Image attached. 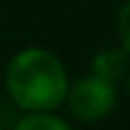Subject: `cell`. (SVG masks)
Masks as SVG:
<instances>
[{
	"label": "cell",
	"mask_w": 130,
	"mask_h": 130,
	"mask_svg": "<svg viewBox=\"0 0 130 130\" xmlns=\"http://www.w3.org/2000/svg\"><path fill=\"white\" fill-rule=\"evenodd\" d=\"M7 89L23 110H53L62 105L66 96V71L62 62L46 50H23L7 69Z\"/></svg>",
	"instance_id": "1"
},
{
	"label": "cell",
	"mask_w": 130,
	"mask_h": 130,
	"mask_svg": "<svg viewBox=\"0 0 130 130\" xmlns=\"http://www.w3.org/2000/svg\"><path fill=\"white\" fill-rule=\"evenodd\" d=\"M114 101H117V96H114L112 85L96 75L80 78L69 94V107H71L73 117H78L80 121L105 119L112 112Z\"/></svg>",
	"instance_id": "2"
},
{
	"label": "cell",
	"mask_w": 130,
	"mask_h": 130,
	"mask_svg": "<svg viewBox=\"0 0 130 130\" xmlns=\"http://www.w3.org/2000/svg\"><path fill=\"white\" fill-rule=\"evenodd\" d=\"M126 71H128V53L126 50L110 48V50H103L101 55H96V59H94V75L110 85L121 80L126 75Z\"/></svg>",
	"instance_id": "3"
},
{
	"label": "cell",
	"mask_w": 130,
	"mask_h": 130,
	"mask_svg": "<svg viewBox=\"0 0 130 130\" xmlns=\"http://www.w3.org/2000/svg\"><path fill=\"white\" fill-rule=\"evenodd\" d=\"M16 130H71L64 121L55 119V117H48V114H34V117H27L18 123Z\"/></svg>",
	"instance_id": "4"
},
{
	"label": "cell",
	"mask_w": 130,
	"mask_h": 130,
	"mask_svg": "<svg viewBox=\"0 0 130 130\" xmlns=\"http://www.w3.org/2000/svg\"><path fill=\"white\" fill-rule=\"evenodd\" d=\"M119 37H121L123 50L130 55V0L119 11Z\"/></svg>",
	"instance_id": "5"
},
{
	"label": "cell",
	"mask_w": 130,
	"mask_h": 130,
	"mask_svg": "<svg viewBox=\"0 0 130 130\" xmlns=\"http://www.w3.org/2000/svg\"><path fill=\"white\" fill-rule=\"evenodd\" d=\"M128 91H130V80H128Z\"/></svg>",
	"instance_id": "6"
},
{
	"label": "cell",
	"mask_w": 130,
	"mask_h": 130,
	"mask_svg": "<svg viewBox=\"0 0 130 130\" xmlns=\"http://www.w3.org/2000/svg\"><path fill=\"white\" fill-rule=\"evenodd\" d=\"M0 130H2V128H0Z\"/></svg>",
	"instance_id": "7"
}]
</instances>
